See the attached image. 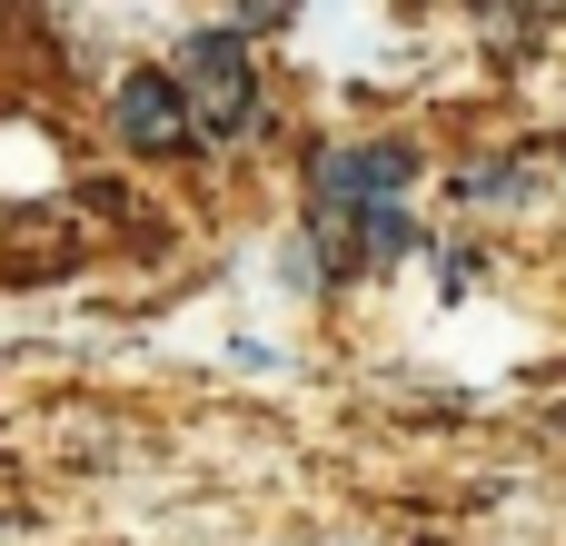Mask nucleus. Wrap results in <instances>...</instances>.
<instances>
[{
    "label": "nucleus",
    "instance_id": "nucleus-2",
    "mask_svg": "<svg viewBox=\"0 0 566 546\" xmlns=\"http://www.w3.org/2000/svg\"><path fill=\"white\" fill-rule=\"evenodd\" d=\"M169 70L189 80L199 139H239V129L259 119V80H249V30H189Z\"/></svg>",
    "mask_w": 566,
    "mask_h": 546
},
{
    "label": "nucleus",
    "instance_id": "nucleus-3",
    "mask_svg": "<svg viewBox=\"0 0 566 546\" xmlns=\"http://www.w3.org/2000/svg\"><path fill=\"white\" fill-rule=\"evenodd\" d=\"M109 129H119L139 159H169V149H189V139H199L189 80H179V70H129V80H119V99H109Z\"/></svg>",
    "mask_w": 566,
    "mask_h": 546
},
{
    "label": "nucleus",
    "instance_id": "nucleus-1",
    "mask_svg": "<svg viewBox=\"0 0 566 546\" xmlns=\"http://www.w3.org/2000/svg\"><path fill=\"white\" fill-rule=\"evenodd\" d=\"M408 179H418L408 139H358V149H328V159H318V229H328V249H348L368 209L408 199Z\"/></svg>",
    "mask_w": 566,
    "mask_h": 546
}]
</instances>
